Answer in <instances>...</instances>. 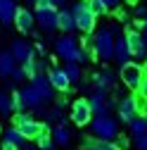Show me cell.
<instances>
[{"instance_id": "obj_1", "label": "cell", "mask_w": 147, "mask_h": 150, "mask_svg": "<svg viewBox=\"0 0 147 150\" xmlns=\"http://www.w3.org/2000/svg\"><path fill=\"white\" fill-rule=\"evenodd\" d=\"M55 52H57V57H62L64 62H88L90 52L83 50L76 41L71 38V36H62V38L55 41Z\"/></svg>"}, {"instance_id": "obj_2", "label": "cell", "mask_w": 147, "mask_h": 150, "mask_svg": "<svg viewBox=\"0 0 147 150\" xmlns=\"http://www.w3.org/2000/svg\"><path fill=\"white\" fill-rule=\"evenodd\" d=\"M114 45H116V38H114V29H100L95 33V50H93V57L107 62V60H114Z\"/></svg>"}, {"instance_id": "obj_3", "label": "cell", "mask_w": 147, "mask_h": 150, "mask_svg": "<svg viewBox=\"0 0 147 150\" xmlns=\"http://www.w3.org/2000/svg\"><path fill=\"white\" fill-rule=\"evenodd\" d=\"M71 12H74V19H76V29H78V31L93 33L97 17L93 14V10H90V5H88V0H78V3H74Z\"/></svg>"}, {"instance_id": "obj_4", "label": "cell", "mask_w": 147, "mask_h": 150, "mask_svg": "<svg viewBox=\"0 0 147 150\" xmlns=\"http://www.w3.org/2000/svg\"><path fill=\"white\" fill-rule=\"evenodd\" d=\"M90 129H93V134L100 141H114L119 136V124H116V119H112L109 115L95 117L93 122H90Z\"/></svg>"}, {"instance_id": "obj_5", "label": "cell", "mask_w": 147, "mask_h": 150, "mask_svg": "<svg viewBox=\"0 0 147 150\" xmlns=\"http://www.w3.org/2000/svg\"><path fill=\"white\" fill-rule=\"evenodd\" d=\"M14 126L24 134V138L26 141H33V138H38L41 134H43V129H45V124H41V122H36L33 117H29L26 112H17L14 115Z\"/></svg>"}, {"instance_id": "obj_6", "label": "cell", "mask_w": 147, "mask_h": 150, "mask_svg": "<svg viewBox=\"0 0 147 150\" xmlns=\"http://www.w3.org/2000/svg\"><path fill=\"white\" fill-rule=\"evenodd\" d=\"M142 79H145V71H142V67L138 62H128V64L121 67V81H123L126 88L138 91L140 83H142Z\"/></svg>"}, {"instance_id": "obj_7", "label": "cell", "mask_w": 147, "mask_h": 150, "mask_svg": "<svg viewBox=\"0 0 147 150\" xmlns=\"http://www.w3.org/2000/svg\"><path fill=\"white\" fill-rule=\"evenodd\" d=\"M71 122L76 126H85V124L93 122V107H90L88 100H83V98L74 100V105H71Z\"/></svg>"}, {"instance_id": "obj_8", "label": "cell", "mask_w": 147, "mask_h": 150, "mask_svg": "<svg viewBox=\"0 0 147 150\" xmlns=\"http://www.w3.org/2000/svg\"><path fill=\"white\" fill-rule=\"evenodd\" d=\"M126 38H128V48H131V55L138 60H147V38L135 31V29H128L126 31Z\"/></svg>"}, {"instance_id": "obj_9", "label": "cell", "mask_w": 147, "mask_h": 150, "mask_svg": "<svg viewBox=\"0 0 147 150\" xmlns=\"http://www.w3.org/2000/svg\"><path fill=\"white\" fill-rule=\"evenodd\" d=\"M138 115H140L138 98H135V96H126V98H121V103H119V119L126 122V124H131Z\"/></svg>"}, {"instance_id": "obj_10", "label": "cell", "mask_w": 147, "mask_h": 150, "mask_svg": "<svg viewBox=\"0 0 147 150\" xmlns=\"http://www.w3.org/2000/svg\"><path fill=\"white\" fill-rule=\"evenodd\" d=\"M33 14H36V22L41 24V29H43V31H55V29H57V14H60V10H57V7L36 10Z\"/></svg>"}, {"instance_id": "obj_11", "label": "cell", "mask_w": 147, "mask_h": 150, "mask_svg": "<svg viewBox=\"0 0 147 150\" xmlns=\"http://www.w3.org/2000/svg\"><path fill=\"white\" fill-rule=\"evenodd\" d=\"M12 55H14V60L17 62H29V60H33L36 57V48L31 45V43H26L24 38H17L14 43H12Z\"/></svg>"}, {"instance_id": "obj_12", "label": "cell", "mask_w": 147, "mask_h": 150, "mask_svg": "<svg viewBox=\"0 0 147 150\" xmlns=\"http://www.w3.org/2000/svg\"><path fill=\"white\" fill-rule=\"evenodd\" d=\"M88 103H90V107H93V115H95V117L107 115L109 107H112V103L107 100V91H95L93 96L88 98Z\"/></svg>"}, {"instance_id": "obj_13", "label": "cell", "mask_w": 147, "mask_h": 150, "mask_svg": "<svg viewBox=\"0 0 147 150\" xmlns=\"http://www.w3.org/2000/svg\"><path fill=\"white\" fill-rule=\"evenodd\" d=\"M48 79H50V83L55 86V91L66 93V91L71 88V79L66 76V71H64V69H60V67H52V69L48 71Z\"/></svg>"}, {"instance_id": "obj_14", "label": "cell", "mask_w": 147, "mask_h": 150, "mask_svg": "<svg viewBox=\"0 0 147 150\" xmlns=\"http://www.w3.org/2000/svg\"><path fill=\"white\" fill-rule=\"evenodd\" d=\"M31 86H33V88L45 98V103L52 100V96H55V86L50 83V79L45 76V74H36V76L31 79Z\"/></svg>"}, {"instance_id": "obj_15", "label": "cell", "mask_w": 147, "mask_h": 150, "mask_svg": "<svg viewBox=\"0 0 147 150\" xmlns=\"http://www.w3.org/2000/svg\"><path fill=\"white\" fill-rule=\"evenodd\" d=\"M33 24H36V14H33V12H29L26 7H19V10H17V17H14V26L19 29L22 33H29V31L33 29Z\"/></svg>"}, {"instance_id": "obj_16", "label": "cell", "mask_w": 147, "mask_h": 150, "mask_svg": "<svg viewBox=\"0 0 147 150\" xmlns=\"http://www.w3.org/2000/svg\"><path fill=\"white\" fill-rule=\"evenodd\" d=\"M131 57H133V55H131V48H128V38H126V36H119L116 45H114V60L123 67V64L131 62Z\"/></svg>"}, {"instance_id": "obj_17", "label": "cell", "mask_w": 147, "mask_h": 150, "mask_svg": "<svg viewBox=\"0 0 147 150\" xmlns=\"http://www.w3.org/2000/svg\"><path fill=\"white\" fill-rule=\"evenodd\" d=\"M17 3L14 0H0V26H7L14 22V17H17Z\"/></svg>"}, {"instance_id": "obj_18", "label": "cell", "mask_w": 147, "mask_h": 150, "mask_svg": "<svg viewBox=\"0 0 147 150\" xmlns=\"http://www.w3.org/2000/svg\"><path fill=\"white\" fill-rule=\"evenodd\" d=\"M14 69H17V60H14L12 50H10V52L3 50V52H0V76H3V79L12 76V71H14Z\"/></svg>"}, {"instance_id": "obj_19", "label": "cell", "mask_w": 147, "mask_h": 150, "mask_svg": "<svg viewBox=\"0 0 147 150\" xmlns=\"http://www.w3.org/2000/svg\"><path fill=\"white\" fill-rule=\"evenodd\" d=\"M93 81H95V91H109V88H114V71L102 69L100 74L93 76Z\"/></svg>"}, {"instance_id": "obj_20", "label": "cell", "mask_w": 147, "mask_h": 150, "mask_svg": "<svg viewBox=\"0 0 147 150\" xmlns=\"http://www.w3.org/2000/svg\"><path fill=\"white\" fill-rule=\"evenodd\" d=\"M57 29H62L66 33L76 29V19H74V12L71 10H60V14H57Z\"/></svg>"}, {"instance_id": "obj_21", "label": "cell", "mask_w": 147, "mask_h": 150, "mask_svg": "<svg viewBox=\"0 0 147 150\" xmlns=\"http://www.w3.org/2000/svg\"><path fill=\"white\" fill-rule=\"evenodd\" d=\"M3 141H7V143H12V145H17V148H24L26 145V138H24V134L17 126H12V129H7L5 134H3Z\"/></svg>"}, {"instance_id": "obj_22", "label": "cell", "mask_w": 147, "mask_h": 150, "mask_svg": "<svg viewBox=\"0 0 147 150\" xmlns=\"http://www.w3.org/2000/svg\"><path fill=\"white\" fill-rule=\"evenodd\" d=\"M52 141L57 143V145H69V141H71L69 129H66L64 124H57V126L52 129Z\"/></svg>"}, {"instance_id": "obj_23", "label": "cell", "mask_w": 147, "mask_h": 150, "mask_svg": "<svg viewBox=\"0 0 147 150\" xmlns=\"http://www.w3.org/2000/svg\"><path fill=\"white\" fill-rule=\"evenodd\" d=\"M131 131H133V136L147 134V117H145V115H138V117L131 122Z\"/></svg>"}, {"instance_id": "obj_24", "label": "cell", "mask_w": 147, "mask_h": 150, "mask_svg": "<svg viewBox=\"0 0 147 150\" xmlns=\"http://www.w3.org/2000/svg\"><path fill=\"white\" fill-rule=\"evenodd\" d=\"M14 112V98L7 93H0V115H10Z\"/></svg>"}, {"instance_id": "obj_25", "label": "cell", "mask_w": 147, "mask_h": 150, "mask_svg": "<svg viewBox=\"0 0 147 150\" xmlns=\"http://www.w3.org/2000/svg\"><path fill=\"white\" fill-rule=\"evenodd\" d=\"M64 71H66V76L71 79V83H76V81L81 79V67H78V62H66V64H64Z\"/></svg>"}, {"instance_id": "obj_26", "label": "cell", "mask_w": 147, "mask_h": 150, "mask_svg": "<svg viewBox=\"0 0 147 150\" xmlns=\"http://www.w3.org/2000/svg\"><path fill=\"white\" fill-rule=\"evenodd\" d=\"M88 148H95V150H121L114 141H88Z\"/></svg>"}, {"instance_id": "obj_27", "label": "cell", "mask_w": 147, "mask_h": 150, "mask_svg": "<svg viewBox=\"0 0 147 150\" xmlns=\"http://www.w3.org/2000/svg\"><path fill=\"white\" fill-rule=\"evenodd\" d=\"M22 67H24V71H26V76H29V79H33L36 74H41V62H36V57L29 60V62H24Z\"/></svg>"}, {"instance_id": "obj_28", "label": "cell", "mask_w": 147, "mask_h": 150, "mask_svg": "<svg viewBox=\"0 0 147 150\" xmlns=\"http://www.w3.org/2000/svg\"><path fill=\"white\" fill-rule=\"evenodd\" d=\"M88 5H90V10H93L95 17H102V14H107V10H109L102 0H88Z\"/></svg>"}, {"instance_id": "obj_29", "label": "cell", "mask_w": 147, "mask_h": 150, "mask_svg": "<svg viewBox=\"0 0 147 150\" xmlns=\"http://www.w3.org/2000/svg\"><path fill=\"white\" fill-rule=\"evenodd\" d=\"M135 150H147V134L135 136Z\"/></svg>"}, {"instance_id": "obj_30", "label": "cell", "mask_w": 147, "mask_h": 150, "mask_svg": "<svg viewBox=\"0 0 147 150\" xmlns=\"http://www.w3.org/2000/svg\"><path fill=\"white\" fill-rule=\"evenodd\" d=\"M12 79H14V81H24V79H26V71H24V67H17V69L12 71Z\"/></svg>"}, {"instance_id": "obj_31", "label": "cell", "mask_w": 147, "mask_h": 150, "mask_svg": "<svg viewBox=\"0 0 147 150\" xmlns=\"http://www.w3.org/2000/svg\"><path fill=\"white\" fill-rule=\"evenodd\" d=\"M45 7H55L52 0H36V10H45Z\"/></svg>"}, {"instance_id": "obj_32", "label": "cell", "mask_w": 147, "mask_h": 150, "mask_svg": "<svg viewBox=\"0 0 147 150\" xmlns=\"http://www.w3.org/2000/svg\"><path fill=\"white\" fill-rule=\"evenodd\" d=\"M138 93H140V98H147V76L142 79V83H140V88H138Z\"/></svg>"}, {"instance_id": "obj_33", "label": "cell", "mask_w": 147, "mask_h": 150, "mask_svg": "<svg viewBox=\"0 0 147 150\" xmlns=\"http://www.w3.org/2000/svg\"><path fill=\"white\" fill-rule=\"evenodd\" d=\"M135 17L138 19H147V7H135Z\"/></svg>"}, {"instance_id": "obj_34", "label": "cell", "mask_w": 147, "mask_h": 150, "mask_svg": "<svg viewBox=\"0 0 147 150\" xmlns=\"http://www.w3.org/2000/svg\"><path fill=\"white\" fill-rule=\"evenodd\" d=\"M116 145H119L121 150H123V148H128V138H126V136H116Z\"/></svg>"}, {"instance_id": "obj_35", "label": "cell", "mask_w": 147, "mask_h": 150, "mask_svg": "<svg viewBox=\"0 0 147 150\" xmlns=\"http://www.w3.org/2000/svg\"><path fill=\"white\" fill-rule=\"evenodd\" d=\"M102 3H104V5L109 7V10H116V7H119V3H121V0H102Z\"/></svg>"}, {"instance_id": "obj_36", "label": "cell", "mask_w": 147, "mask_h": 150, "mask_svg": "<svg viewBox=\"0 0 147 150\" xmlns=\"http://www.w3.org/2000/svg\"><path fill=\"white\" fill-rule=\"evenodd\" d=\"M126 10H121V7H116V19H121V22H126Z\"/></svg>"}, {"instance_id": "obj_37", "label": "cell", "mask_w": 147, "mask_h": 150, "mask_svg": "<svg viewBox=\"0 0 147 150\" xmlns=\"http://www.w3.org/2000/svg\"><path fill=\"white\" fill-rule=\"evenodd\" d=\"M0 150H19L17 145H12V143H7V141H3V145H0Z\"/></svg>"}, {"instance_id": "obj_38", "label": "cell", "mask_w": 147, "mask_h": 150, "mask_svg": "<svg viewBox=\"0 0 147 150\" xmlns=\"http://www.w3.org/2000/svg\"><path fill=\"white\" fill-rule=\"evenodd\" d=\"M66 3H69V0H52V5H55V7H60V5H66Z\"/></svg>"}, {"instance_id": "obj_39", "label": "cell", "mask_w": 147, "mask_h": 150, "mask_svg": "<svg viewBox=\"0 0 147 150\" xmlns=\"http://www.w3.org/2000/svg\"><path fill=\"white\" fill-rule=\"evenodd\" d=\"M142 71H145V76H147V60H145V64H142Z\"/></svg>"}, {"instance_id": "obj_40", "label": "cell", "mask_w": 147, "mask_h": 150, "mask_svg": "<svg viewBox=\"0 0 147 150\" xmlns=\"http://www.w3.org/2000/svg\"><path fill=\"white\" fill-rule=\"evenodd\" d=\"M24 150H36V148H33V145H29V143H26V145H24Z\"/></svg>"}, {"instance_id": "obj_41", "label": "cell", "mask_w": 147, "mask_h": 150, "mask_svg": "<svg viewBox=\"0 0 147 150\" xmlns=\"http://www.w3.org/2000/svg\"><path fill=\"white\" fill-rule=\"evenodd\" d=\"M126 3H128V5H135V3H138V0H126Z\"/></svg>"}, {"instance_id": "obj_42", "label": "cell", "mask_w": 147, "mask_h": 150, "mask_svg": "<svg viewBox=\"0 0 147 150\" xmlns=\"http://www.w3.org/2000/svg\"><path fill=\"white\" fill-rule=\"evenodd\" d=\"M26 3H36V0H26Z\"/></svg>"}, {"instance_id": "obj_43", "label": "cell", "mask_w": 147, "mask_h": 150, "mask_svg": "<svg viewBox=\"0 0 147 150\" xmlns=\"http://www.w3.org/2000/svg\"><path fill=\"white\" fill-rule=\"evenodd\" d=\"M85 150H95V148H85Z\"/></svg>"}]
</instances>
